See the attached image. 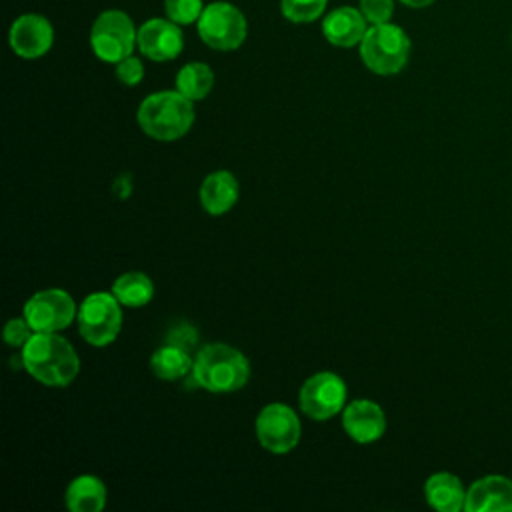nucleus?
<instances>
[{"label":"nucleus","instance_id":"obj_22","mask_svg":"<svg viewBox=\"0 0 512 512\" xmlns=\"http://www.w3.org/2000/svg\"><path fill=\"white\" fill-rule=\"evenodd\" d=\"M328 6V0H280L282 16L294 24L318 20Z\"/></svg>","mask_w":512,"mask_h":512},{"label":"nucleus","instance_id":"obj_28","mask_svg":"<svg viewBox=\"0 0 512 512\" xmlns=\"http://www.w3.org/2000/svg\"><path fill=\"white\" fill-rule=\"evenodd\" d=\"M510 40H512V32H510Z\"/></svg>","mask_w":512,"mask_h":512},{"label":"nucleus","instance_id":"obj_21","mask_svg":"<svg viewBox=\"0 0 512 512\" xmlns=\"http://www.w3.org/2000/svg\"><path fill=\"white\" fill-rule=\"evenodd\" d=\"M212 86H214V72L204 62H188L176 74V90L192 102L206 98Z\"/></svg>","mask_w":512,"mask_h":512},{"label":"nucleus","instance_id":"obj_24","mask_svg":"<svg viewBox=\"0 0 512 512\" xmlns=\"http://www.w3.org/2000/svg\"><path fill=\"white\" fill-rule=\"evenodd\" d=\"M34 336V330L32 326L26 322V318H10L6 324H4V330H2V338L8 346L12 348H24L26 342Z\"/></svg>","mask_w":512,"mask_h":512},{"label":"nucleus","instance_id":"obj_20","mask_svg":"<svg viewBox=\"0 0 512 512\" xmlns=\"http://www.w3.org/2000/svg\"><path fill=\"white\" fill-rule=\"evenodd\" d=\"M112 294L122 306L140 308L146 306L154 296V282L144 272H126L112 284Z\"/></svg>","mask_w":512,"mask_h":512},{"label":"nucleus","instance_id":"obj_27","mask_svg":"<svg viewBox=\"0 0 512 512\" xmlns=\"http://www.w3.org/2000/svg\"><path fill=\"white\" fill-rule=\"evenodd\" d=\"M402 4H406L408 8H426L430 6L434 0H400Z\"/></svg>","mask_w":512,"mask_h":512},{"label":"nucleus","instance_id":"obj_10","mask_svg":"<svg viewBox=\"0 0 512 512\" xmlns=\"http://www.w3.org/2000/svg\"><path fill=\"white\" fill-rule=\"evenodd\" d=\"M298 402L308 418L330 420L346 404V384L334 372H318L302 384Z\"/></svg>","mask_w":512,"mask_h":512},{"label":"nucleus","instance_id":"obj_12","mask_svg":"<svg viewBox=\"0 0 512 512\" xmlns=\"http://www.w3.org/2000/svg\"><path fill=\"white\" fill-rule=\"evenodd\" d=\"M136 44L146 58L154 62H168L180 56L184 48V34L180 24L170 18H150L138 28Z\"/></svg>","mask_w":512,"mask_h":512},{"label":"nucleus","instance_id":"obj_26","mask_svg":"<svg viewBox=\"0 0 512 512\" xmlns=\"http://www.w3.org/2000/svg\"><path fill=\"white\" fill-rule=\"evenodd\" d=\"M116 78L124 86H136L144 78V64L138 56H126L116 64Z\"/></svg>","mask_w":512,"mask_h":512},{"label":"nucleus","instance_id":"obj_13","mask_svg":"<svg viewBox=\"0 0 512 512\" xmlns=\"http://www.w3.org/2000/svg\"><path fill=\"white\" fill-rule=\"evenodd\" d=\"M466 512H512V480L502 474H488L466 490Z\"/></svg>","mask_w":512,"mask_h":512},{"label":"nucleus","instance_id":"obj_23","mask_svg":"<svg viewBox=\"0 0 512 512\" xmlns=\"http://www.w3.org/2000/svg\"><path fill=\"white\" fill-rule=\"evenodd\" d=\"M202 10H204L202 0H164L166 16L180 26L198 22Z\"/></svg>","mask_w":512,"mask_h":512},{"label":"nucleus","instance_id":"obj_15","mask_svg":"<svg viewBox=\"0 0 512 512\" xmlns=\"http://www.w3.org/2000/svg\"><path fill=\"white\" fill-rule=\"evenodd\" d=\"M368 30V20L360 12V8L338 6L330 10L322 20L324 38L338 48H352L362 42Z\"/></svg>","mask_w":512,"mask_h":512},{"label":"nucleus","instance_id":"obj_2","mask_svg":"<svg viewBox=\"0 0 512 512\" xmlns=\"http://www.w3.org/2000/svg\"><path fill=\"white\" fill-rule=\"evenodd\" d=\"M248 378V358L234 346L222 342L200 348L190 370V384L214 394L236 392L246 386Z\"/></svg>","mask_w":512,"mask_h":512},{"label":"nucleus","instance_id":"obj_18","mask_svg":"<svg viewBox=\"0 0 512 512\" xmlns=\"http://www.w3.org/2000/svg\"><path fill=\"white\" fill-rule=\"evenodd\" d=\"M64 502L72 512H100L106 506V486L94 474H80L66 486Z\"/></svg>","mask_w":512,"mask_h":512},{"label":"nucleus","instance_id":"obj_3","mask_svg":"<svg viewBox=\"0 0 512 512\" xmlns=\"http://www.w3.org/2000/svg\"><path fill=\"white\" fill-rule=\"evenodd\" d=\"M138 126L154 140L170 142L182 138L194 124L192 100L178 90H162L146 96L136 112Z\"/></svg>","mask_w":512,"mask_h":512},{"label":"nucleus","instance_id":"obj_4","mask_svg":"<svg viewBox=\"0 0 512 512\" xmlns=\"http://www.w3.org/2000/svg\"><path fill=\"white\" fill-rule=\"evenodd\" d=\"M358 46L364 66L380 76H392L404 70L412 50L408 34L392 22L368 26Z\"/></svg>","mask_w":512,"mask_h":512},{"label":"nucleus","instance_id":"obj_19","mask_svg":"<svg viewBox=\"0 0 512 512\" xmlns=\"http://www.w3.org/2000/svg\"><path fill=\"white\" fill-rule=\"evenodd\" d=\"M192 362L184 346L168 342L152 354L150 368L160 380H178L192 370Z\"/></svg>","mask_w":512,"mask_h":512},{"label":"nucleus","instance_id":"obj_14","mask_svg":"<svg viewBox=\"0 0 512 512\" xmlns=\"http://www.w3.org/2000/svg\"><path fill=\"white\" fill-rule=\"evenodd\" d=\"M342 428L358 444L376 442L386 432L384 410L372 400H354L344 408Z\"/></svg>","mask_w":512,"mask_h":512},{"label":"nucleus","instance_id":"obj_17","mask_svg":"<svg viewBox=\"0 0 512 512\" xmlns=\"http://www.w3.org/2000/svg\"><path fill=\"white\" fill-rule=\"evenodd\" d=\"M426 502L438 512H460L466 504L462 480L450 472H436L424 484Z\"/></svg>","mask_w":512,"mask_h":512},{"label":"nucleus","instance_id":"obj_9","mask_svg":"<svg viewBox=\"0 0 512 512\" xmlns=\"http://www.w3.org/2000/svg\"><path fill=\"white\" fill-rule=\"evenodd\" d=\"M76 316L74 298L60 288L40 290L24 304V318L34 332H58L68 328Z\"/></svg>","mask_w":512,"mask_h":512},{"label":"nucleus","instance_id":"obj_5","mask_svg":"<svg viewBox=\"0 0 512 512\" xmlns=\"http://www.w3.org/2000/svg\"><path fill=\"white\" fill-rule=\"evenodd\" d=\"M138 30L132 18L122 10H104L90 28V48L94 56L108 64H118L134 52Z\"/></svg>","mask_w":512,"mask_h":512},{"label":"nucleus","instance_id":"obj_6","mask_svg":"<svg viewBox=\"0 0 512 512\" xmlns=\"http://www.w3.org/2000/svg\"><path fill=\"white\" fill-rule=\"evenodd\" d=\"M196 28L206 46L222 52L240 48L248 34V22L242 10L224 0L206 4Z\"/></svg>","mask_w":512,"mask_h":512},{"label":"nucleus","instance_id":"obj_7","mask_svg":"<svg viewBox=\"0 0 512 512\" xmlns=\"http://www.w3.org/2000/svg\"><path fill=\"white\" fill-rule=\"evenodd\" d=\"M120 302L112 292L88 294L78 308V330L80 336L92 346H108L116 340L122 328Z\"/></svg>","mask_w":512,"mask_h":512},{"label":"nucleus","instance_id":"obj_8","mask_svg":"<svg viewBox=\"0 0 512 512\" xmlns=\"http://www.w3.org/2000/svg\"><path fill=\"white\" fill-rule=\"evenodd\" d=\"M300 432L296 412L282 402L264 406L256 418V438L260 446L272 454H288L294 450L300 442Z\"/></svg>","mask_w":512,"mask_h":512},{"label":"nucleus","instance_id":"obj_11","mask_svg":"<svg viewBox=\"0 0 512 512\" xmlns=\"http://www.w3.org/2000/svg\"><path fill=\"white\" fill-rule=\"evenodd\" d=\"M10 48L24 60L42 58L54 44V28L42 14L18 16L8 32Z\"/></svg>","mask_w":512,"mask_h":512},{"label":"nucleus","instance_id":"obj_25","mask_svg":"<svg viewBox=\"0 0 512 512\" xmlns=\"http://www.w3.org/2000/svg\"><path fill=\"white\" fill-rule=\"evenodd\" d=\"M360 12L370 24L390 22L394 14V0H360Z\"/></svg>","mask_w":512,"mask_h":512},{"label":"nucleus","instance_id":"obj_1","mask_svg":"<svg viewBox=\"0 0 512 512\" xmlns=\"http://www.w3.org/2000/svg\"><path fill=\"white\" fill-rule=\"evenodd\" d=\"M22 366L40 384L64 388L78 376L80 360L66 338L56 332H34L22 348Z\"/></svg>","mask_w":512,"mask_h":512},{"label":"nucleus","instance_id":"obj_16","mask_svg":"<svg viewBox=\"0 0 512 512\" xmlns=\"http://www.w3.org/2000/svg\"><path fill=\"white\" fill-rule=\"evenodd\" d=\"M238 194L240 188L234 174L228 170H216L210 172L200 186V204L208 214L220 216L236 204Z\"/></svg>","mask_w":512,"mask_h":512}]
</instances>
